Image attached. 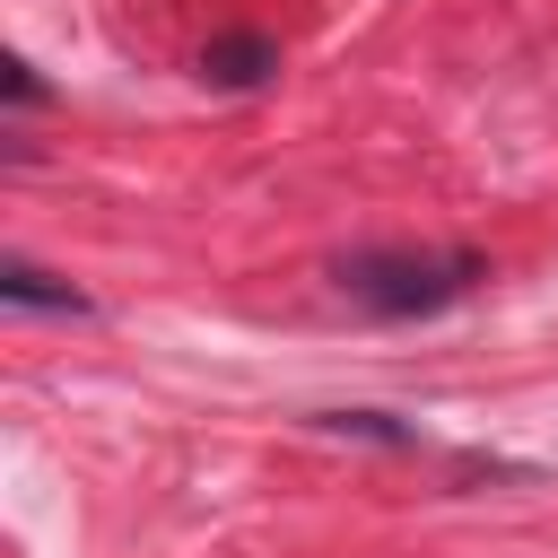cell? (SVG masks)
I'll list each match as a JSON object with an SVG mask.
<instances>
[{
  "label": "cell",
  "mask_w": 558,
  "mask_h": 558,
  "mask_svg": "<svg viewBox=\"0 0 558 558\" xmlns=\"http://www.w3.org/2000/svg\"><path fill=\"white\" fill-rule=\"evenodd\" d=\"M480 279H488V262H480L471 244H357V253L331 262V288H340L357 314H384V323L445 314V305H462Z\"/></svg>",
  "instance_id": "cell-1"
},
{
  "label": "cell",
  "mask_w": 558,
  "mask_h": 558,
  "mask_svg": "<svg viewBox=\"0 0 558 558\" xmlns=\"http://www.w3.org/2000/svg\"><path fill=\"white\" fill-rule=\"evenodd\" d=\"M279 70V44L270 35H218L209 52H201V78L209 87H262Z\"/></svg>",
  "instance_id": "cell-2"
},
{
  "label": "cell",
  "mask_w": 558,
  "mask_h": 558,
  "mask_svg": "<svg viewBox=\"0 0 558 558\" xmlns=\"http://www.w3.org/2000/svg\"><path fill=\"white\" fill-rule=\"evenodd\" d=\"M0 296H9L17 314H87V296H78L70 279H52V270H35L26 253L0 262Z\"/></svg>",
  "instance_id": "cell-3"
},
{
  "label": "cell",
  "mask_w": 558,
  "mask_h": 558,
  "mask_svg": "<svg viewBox=\"0 0 558 558\" xmlns=\"http://www.w3.org/2000/svg\"><path fill=\"white\" fill-rule=\"evenodd\" d=\"M314 427H331V436H357V445H418V427H401V418H384V410H323Z\"/></svg>",
  "instance_id": "cell-4"
},
{
  "label": "cell",
  "mask_w": 558,
  "mask_h": 558,
  "mask_svg": "<svg viewBox=\"0 0 558 558\" xmlns=\"http://www.w3.org/2000/svg\"><path fill=\"white\" fill-rule=\"evenodd\" d=\"M0 87H9V105H17V113H26V105H44V78H35V61H9V78H0Z\"/></svg>",
  "instance_id": "cell-5"
}]
</instances>
